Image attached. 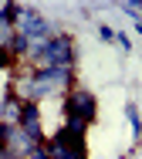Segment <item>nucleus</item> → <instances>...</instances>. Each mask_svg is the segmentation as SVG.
I'll return each mask as SVG.
<instances>
[{
    "label": "nucleus",
    "instance_id": "f257e3e1",
    "mask_svg": "<svg viewBox=\"0 0 142 159\" xmlns=\"http://www.w3.org/2000/svg\"><path fill=\"white\" fill-rule=\"evenodd\" d=\"M24 61L31 64V71H44V68H74V44L68 34L51 37L47 44H41L37 51H31Z\"/></svg>",
    "mask_w": 142,
    "mask_h": 159
},
{
    "label": "nucleus",
    "instance_id": "39448f33",
    "mask_svg": "<svg viewBox=\"0 0 142 159\" xmlns=\"http://www.w3.org/2000/svg\"><path fill=\"white\" fill-rule=\"evenodd\" d=\"M20 112H24V102L7 88V95L0 102V122L3 125H20Z\"/></svg>",
    "mask_w": 142,
    "mask_h": 159
},
{
    "label": "nucleus",
    "instance_id": "7ed1b4c3",
    "mask_svg": "<svg viewBox=\"0 0 142 159\" xmlns=\"http://www.w3.org/2000/svg\"><path fill=\"white\" fill-rule=\"evenodd\" d=\"M95 112H98V105H95L91 92H85V88H71L68 95H64V115H68V122H81V125H88V122H95Z\"/></svg>",
    "mask_w": 142,
    "mask_h": 159
},
{
    "label": "nucleus",
    "instance_id": "423d86ee",
    "mask_svg": "<svg viewBox=\"0 0 142 159\" xmlns=\"http://www.w3.org/2000/svg\"><path fill=\"white\" fill-rule=\"evenodd\" d=\"M27 159H51V152H47V146H44V142H37L34 149H31V156Z\"/></svg>",
    "mask_w": 142,
    "mask_h": 159
},
{
    "label": "nucleus",
    "instance_id": "20e7f679",
    "mask_svg": "<svg viewBox=\"0 0 142 159\" xmlns=\"http://www.w3.org/2000/svg\"><path fill=\"white\" fill-rule=\"evenodd\" d=\"M20 129H24L34 142H44V129H41V108H37V102H24V112H20Z\"/></svg>",
    "mask_w": 142,
    "mask_h": 159
},
{
    "label": "nucleus",
    "instance_id": "f03ea898",
    "mask_svg": "<svg viewBox=\"0 0 142 159\" xmlns=\"http://www.w3.org/2000/svg\"><path fill=\"white\" fill-rule=\"evenodd\" d=\"M51 159H85V125L81 122H64V129H58L51 135V142H44Z\"/></svg>",
    "mask_w": 142,
    "mask_h": 159
}]
</instances>
